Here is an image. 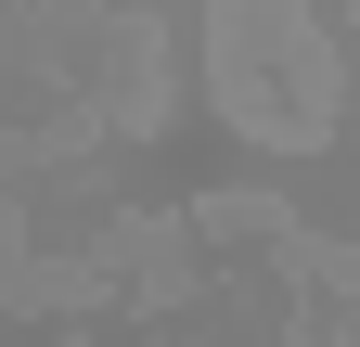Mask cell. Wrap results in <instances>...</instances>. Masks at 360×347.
Returning <instances> with one entry per match:
<instances>
[{
  "label": "cell",
  "instance_id": "6da1fadb",
  "mask_svg": "<svg viewBox=\"0 0 360 347\" xmlns=\"http://www.w3.org/2000/svg\"><path fill=\"white\" fill-rule=\"evenodd\" d=\"M206 77L219 116L270 155H322L335 103H347V39L335 0H206Z\"/></svg>",
  "mask_w": 360,
  "mask_h": 347
}]
</instances>
